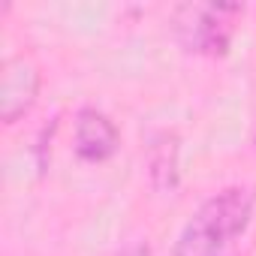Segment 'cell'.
I'll use <instances>...</instances> for the list:
<instances>
[{"label": "cell", "instance_id": "cell-3", "mask_svg": "<svg viewBox=\"0 0 256 256\" xmlns=\"http://www.w3.org/2000/svg\"><path fill=\"white\" fill-rule=\"evenodd\" d=\"M40 84L42 78L30 58H10L0 72V120L16 124L22 114H28L40 96Z\"/></svg>", "mask_w": 256, "mask_h": 256}, {"label": "cell", "instance_id": "cell-5", "mask_svg": "<svg viewBox=\"0 0 256 256\" xmlns=\"http://www.w3.org/2000/svg\"><path fill=\"white\" fill-rule=\"evenodd\" d=\"M151 181L160 190H175L178 187V139L172 133H160L151 145Z\"/></svg>", "mask_w": 256, "mask_h": 256}, {"label": "cell", "instance_id": "cell-1", "mask_svg": "<svg viewBox=\"0 0 256 256\" xmlns=\"http://www.w3.org/2000/svg\"><path fill=\"white\" fill-rule=\"evenodd\" d=\"M250 214L253 196L244 187H229L211 196L184 226L169 256H229L232 241L247 229Z\"/></svg>", "mask_w": 256, "mask_h": 256}, {"label": "cell", "instance_id": "cell-6", "mask_svg": "<svg viewBox=\"0 0 256 256\" xmlns=\"http://www.w3.org/2000/svg\"><path fill=\"white\" fill-rule=\"evenodd\" d=\"M120 256H151V250H148L145 244H136V247L126 250V253H120Z\"/></svg>", "mask_w": 256, "mask_h": 256}, {"label": "cell", "instance_id": "cell-2", "mask_svg": "<svg viewBox=\"0 0 256 256\" xmlns=\"http://www.w3.org/2000/svg\"><path fill=\"white\" fill-rule=\"evenodd\" d=\"M241 12L238 4H181L172 16V30L184 52L220 58L232 42Z\"/></svg>", "mask_w": 256, "mask_h": 256}, {"label": "cell", "instance_id": "cell-4", "mask_svg": "<svg viewBox=\"0 0 256 256\" xmlns=\"http://www.w3.org/2000/svg\"><path fill=\"white\" fill-rule=\"evenodd\" d=\"M120 145V133L114 120L100 112V108H82L76 114L72 124V151L78 154V160L84 163H106L108 157H114Z\"/></svg>", "mask_w": 256, "mask_h": 256}]
</instances>
